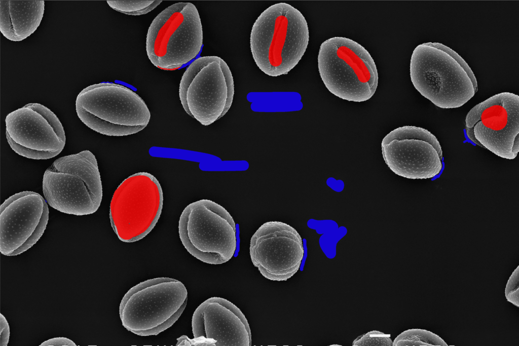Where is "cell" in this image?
I'll list each match as a JSON object with an SVG mask.
<instances>
[{"label":"cell","instance_id":"8","mask_svg":"<svg viewBox=\"0 0 519 346\" xmlns=\"http://www.w3.org/2000/svg\"><path fill=\"white\" fill-rule=\"evenodd\" d=\"M180 241L192 255L211 264L227 262L236 249V224L222 206L208 199L189 204L178 221Z\"/></svg>","mask_w":519,"mask_h":346},{"label":"cell","instance_id":"10","mask_svg":"<svg viewBox=\"0 0 519 346\" xmlns=\"http://www.w3.org/2000/svg\"><path fill=\"white\" fill-rule=\"evenodd\" d=\"M163 204L161 186L152 174L138 172L124 180L109 207L111 225L118 238L131 243L145 237L157 223Z\"/></svg>","mask_w":519,"mask_h":346},{"label":"cell","instance_id":"3","mask_svg":"<svg viewBox=\"0 0 519 346\" xmlns=\"http://www.w3.org/2000/svg\"><path fill=\"white\" fill-rule=\"evenodd\" d=\"M80 120L100 134L112 136L137 133L148 125L151 113L143 99L130 88L116 83L90 85L78 95Z\"/></svg>","mask_w":519,"mask_h":346},{"label":"cell","instance_id":"6","mask_svg":"<svg viewBox=\"0 0 519 346\" xmlns=\"http://www.w3.org/2000/svg\"><path fill=\"white\" fill-rule=\"evenodd\" d=\"M187 298L186 287L176 279L161 277L144 281L123 297L119 307L122 325L138 335H158L178 319Z\"/></svg>","mask_w":519,"mask_h":346},{"label":"cell","instance_id":"22","mask_svg":"<svg viewBox=\"0 0 519 346\" xmlns=\"http://www.w3.org/2000/svg\"><path fill=\"white\" fill-rule=\"evenodd\" d=\"M0 327V345L7 346L9 340L10 328L8 321L2 314H1Z\"/></svg>","mask_w":519,"mask_h":346},{"label":"cell","instance_id":"2","mask_svg":"<svg viewBox=\"0 0 519 346\" xmlns=\"http://www.w3.org/2000/svg\"><path fill=\"white\" fill-rule=\"evenodd\" d=\"M410 77L415 88L435 106L460 107L477 91L475 75L456 51L439 43H425L414 50Z\"/></svg>","mask_w":519,"mask_h":346},{"label":"cell","instance_id":"4","mask_svg":"<svg viewBox=\"0 0 519 346\" xmlns=\"http://www.w3.org/2000/svg\"><path fill=\"white\" fill-rule=\"evenodd\" d=\"M42 187L47 203L61 212H95L101 202L102 186L95 156L86 150L57 159L45 171Z\"/></svg>","mask_w":519,"mask_h":346},{"label":"cell","instance_id":"14","mask_svg":"<svg viewBox=\"0 0 519 346\" xmlns=\"http://www.w3.org/2000/svg\"><path fill=\"white\" fill-rule=\"evenodd\" d=\"M253 264L266 279L284 281L300 268L304 249L302 238L291 225L281 221L264 223L251 238Z\"/></svg>","mask_w":519,"mask_h":346},{"label":"cell","instance_id":"21","mask_svg":"<svg viewBox=\"0 0 519 346\" xmlns=\"http://www.w3.org/2000/svg\"><path fill=\"white\" fill-rule=\"evenodd\" d=\"M519 266L514 270L507 282L505 295L507 300L519 307Z\"/></svg>","mask_w":519,"mask_h":346},{"label":"cell","instance_id":"18","mask_svg":"<svg viewBox=\"0 0 519 346\" xmlns=\"http://www.w3.org/2000/svg\"><path fill=\"white\" fill-rule=\"evenodd\" d=\"M393 346H448L438 335L425 329H411L397 335Z\"/></svg>","mask_w":519,"mask_h":346},{"label":"cell","instance_id":"5","mask_svg":"<svg viewBox=\"0 0 519 346\" xmlns=\"http://www.w3.org/2000/svg\"><path fill=\"white\" fill-rule=\"evenodd\" d=\"M318 67L326 88L342 99L365 101L377 88L378 73L374 59L367 50L351 39L335 36L323 42Z\"/></svg>","mask_w":519,"mask_h":346},{"label":"cell","instance_id":"23","mask_svg":"<svg viewBox=\"0 0 519 346\" xmlns=\"http://www.w3.org/2000/svg\"><path fill=\"white\" fill-rule=\"evenodd\" d=\"M71 340L64 337H55L43 342L40 346H76Z\"/></svg>","mask_w":519,"mask_h":346},{"label":"cell","instance_id":"13","mask_svg":"<svg viewBox=\"0 0 519 346\" xmlns=\"http://www.w3.org/2000/svg\"><path fill=\"white\" fill-rule=\"evenodd\" d=\"M383 159L395 174L411 179L432 178L442 169V150L435 136L414 126L398 127L381 143Z\"/></svg>","mask_w":519,"mask_h":346},{"label":"cell","instance_id":"16","mask_svg":"<svg viewBox=\"0 0 519 346\" xmlns=\"http://www.w3.org/2000/svg\"><path fill=\"white\" fill-rule=\"evenodd\" d=\"M194 339L182 335L176 345L250 346L251 333L242 311L226 299L213 297L200 304L192 320Z\"/></svg>","mask_w":519,"mask_h":346},{"label":"cell","instance_id":"9","mask_svg":"<svg viewBox=\"0 0 519 346\" xmlns=\"http://www.w3.org/2000/svg\"><path fill=\"white\" fill-rule=\"evenodd\" d=\"M234 83L227 63L216 56L200 57L187 67L179 86V96L186 112L201 124L208 126L229 110Z\"/></svg>","mask_w":519,"mask_h":346},{"label":"cell","instance_id":"19","mask_svg":"<svg viewBox=\"0 0 519 346\" xmlns=\"http://www.w3.org/2000/svg\"><path fill=\"white\" fill-rule=\"evenodd\" d=\"M161 2L162 1L158 0L107 1V4L111 8L130 15L147 14L156 8Z\"/></svg>","mask_w":519,"mask_h":346},{"label":"cell","instance_id":"20","mask_svg":"<svg viewBox=\"0 0 519 346\" xmlns=\"http://www.w3.org/2000/svg\"><path fill=\"white\" fill-rule=\"evenodd\" d=\"M393 341L390 334L372 330L356 338L353 346H392Z\"/></svg>","mask_w":519,"mask_h":346},{"label":"cell","instance_id":"17","mask_svg":"<svg viewBox=\"0 0 519 346\" xmlns=\"http://www.w3.org/2000/svg\"><path fill=\"white\" fill-rule=\"evenodd\" d=\"M44 11L43 0H1L0 30L10 41H23L37 29Z\"/></svg>","mask_w":519,"mask_h":346},{"label":"cell","instance_id":"7","mask_svg":"<svg viewBox=\"0 0 519 346\" xmlns=\"http://www.w3.org/2000/svg\"><path fill=\"white\" fill-rule=\"evenodd\" d=\"M202 45L201 19L191 3H175L163 10L153 20L146 37L149 59L162 69L187 64L199 54Z\"/></svg>","mask_w":519,"mask_h":346},{"label":"cell","instance_id":"12","mask_svg":"<svg viewBox=\"0 0 519 346\" xmlns=\"http://www.w3.org/2000/svg\"><path fill=\"white\" fill-rule=\"evenodd\" d=\"M6 135L17 154L33 160L57 156L66 141L63 127L57 116L46 106L30 103L9 113L5 119Z\"/></svg>","mask_w":519,"mask_h":346},{"label":"cell","instance_id":"1","mask_svg":"<svg viewBox=\"0 0 519 346\" xmlns=\"http://www.w3.org/2000/svg\"><path fill=\"white\" fill-rule=\"evenodd\" d=\"M309 32L302 13L286 3L275 4L254 22L250 36L253 59L267 75L287 74L299 62L307 48Z\"/></svg>","mask_w":519,"mask_h":346},{"label":"cell","instance_id":"15","mask_svg":"<svg viewBox=\"0 0 519 346\" xmlns=\"http://www.w3.org/2000/svg\"><path fill=\"white\" fill-rule=\"evenodd\" d=\"M49 214L47 202L37 193L23 191L6 199L0 209L1 253L15 256L32 247L46 229Z\"/></svg>","mask_w":519,"mask_h":346},{"label":"cell","instance_id":"11","mask_svg":"<svg viewBox=\"0 0 519 346\" xmlns=\"http://www.w3.org/2000/svg\"><path fill=\"white\" fill-rule=\"evenodd\" d=\"M465 134L473 144L513 160L519 151V96L502 92L476 104L466 115Z\"/></svg>","mask_w":519,"mask_h":346}]
</instances>
